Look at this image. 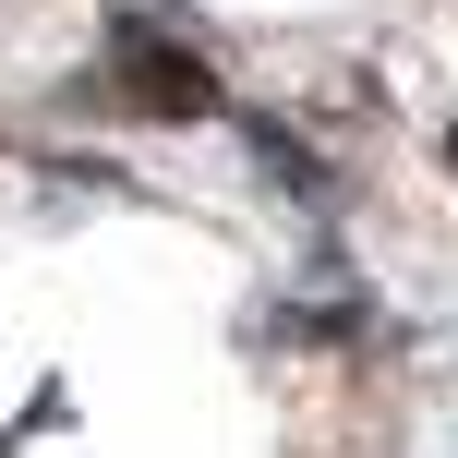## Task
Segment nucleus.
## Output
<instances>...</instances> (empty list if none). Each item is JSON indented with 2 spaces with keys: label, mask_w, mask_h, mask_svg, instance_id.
Wrapping results in <instances>:
<instances>
[{
  "label": "nucleus",
  "mask_w": 458,
  "mask_h": 458,
  "mask_svg": "<svg viewBox=\"0 0 458 458\" xmlns=\"http://www.w3.org/2000/svg\"><path fill=\"white\" fill-rule=\"evenodd\" d=\"M109 85H121V109H145V121H217V109H229V85H217V72L193 61L182 37L133 24V13L109 24Z\"/></svg>",
  "instance_id": "f257e3e1"
},
{
  "label": "nucleus",
  "mask_w": 458,
  "mask_h": 458,
  "mask_svg": "<svg viewBox=\"0 0 458 458\" xmlns=\"http://www.w3.org/2000/svg\"><path fill=\"white\" fill-rule=\"evenodd\" d=\"M446 169H458V121H446Z\"/></svg>",
  "instance_id": "f03ea898"
}]
</instances>
